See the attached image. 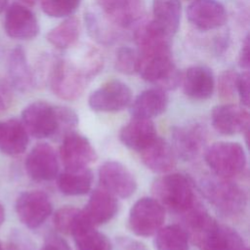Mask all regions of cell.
Masks as SVG:
<instances>
[{"label": "cell", "mask_w": 250, "mask_h": 250, "mask_svg": "<svg viewBox=\"0 0 250 250\" xmlns=\"http://www.w3.org/2000/svg\"><path fill=\"white\" fill-rule=\"evenodd\" d=\"M183 228L188 240L201 250H216L222 225L198 203L183 213Z\"/></svg>", "instance_id": "cell-5"}, {"label": "cell", "mask_w": 250, "mask_h": 250, "mask_svg": "<svg viewBox=\"0 0 250 250\" xmlns=\"http://www.w3.org/2000/svg\"><path fill=\"white\" fill-rule=\"evenodd\" d=\"M216 250H248L243 238L233 229L222 225Z\"/></svg>", "instance_id": "cell-35"}, {"label": "cell", "mask_w": 250, "mask_h": 250, "mask_svg": "<svg viewBox=\"0 0 250 250\" xmlns=\"http://www.w3.org/2000/svg\"><path fill=\"white\" fill-rule=\"evenodd\" d=\"M187 17L194 27L202 31L219 28L228 19L225 7L216 0H192L187 8Z\"/></svg>", "instance_id": "cell-17"}, {"label": "cell", "mask_w": 250, "mask_h": 250, "mask_svg": "<svg viewBox=\"0 0 250 250\" xmlns=\"http://www.w3.org/2000/svg\"><path fill=\"white\" fill-rule=\"evenodd\" d=\"M103 16L119 28L138 23L145 10L144 0H96Z\"/></svg>", "instance_id": "cell-15"}, {"label": "cell", "mask_w": 250, "mask_h": 250, "mask_svg": "<svg viewBox=\"0 0 250 250\" xmlns=\"http://www.w3.org/2000/svg\"><path fill=\"white\" fill-rule=\"evenodd\" d=\"M157 137L154 123L151 119L132 117L119 133L121 143L135 151H141Z\"/></svg>", "instance_id": "cell-23"}, {"label": "cell", "mask_w": 250, "mask_h": 250, "mask_svg": "<svg viewBox=\"0 0 250 250\" xmlns=\"http://www.w3.org/2000/svg\"><path fill=\"white\" fill-rule=\"evenodd\" d=\"M8 81L13 89L28 93L36 88L33 70L29 66L24 50L18 46L11 50L7 59Z\"/></svg>", "instance_id": "cell-19"}, {"label": "cell", "mask_w": 250, "mask_h": 250, "mask_svg": "<svg viewBox=\"0 0 250 250\" xmlns=\"http://www.w3.org/2000/svg\"><path fill=\"white\" fill-rule=\"evenodd\" d=\"M0 250H21V247H19V245L16 242L10 241V242L3 243L2 241H0Z\"/></svg>", "instance_id": "cell-44"}, {"label": "cell", "mask_w": 250, "mask_h": 250, "mask_svg": "<svg viewBox=\"0 0 250 250\" xmlns=\"http://www.w3.org/2000/svg\"><path fill=\"white\" fill-rule=\"evenodd\" d=\"M89 81L78 64L68 60L54 58L47 82L58 98L65 101L78 99Z\"/></svg>", "instance_id": "cell-4"}, {"label": "cell", "mask_w": 250, "mask_h": 250, "mask_svg": "<svg viewBox=\"0 0 250 250\" xmlns=\"http://www.w3.org/2000/svg\"><path fill=\"white\" fill-rule=\"evenodd\" d=\"M249 35H247L244 39V41L242 42L240 51H239V55H238V65L239 67L243 68L244 70H248L249 69V65H250V59H249Z\"/></svg>", "instance_id": "cell-43"}, {"label": "cell", "mask_w": 250, "mask_h": 250, "mask_svg": "<svg viewBox=\"0 0 250 250\" xmlns=\"http://www.w3.org/2000/svg\"><path fill=\"white\" fill-rule=\"evenodd\" d=\"M8 0H0V13L4 12L7 9Z\"/></svg>", "instance_id": "cell-47"}, {"label": "cell", "mask_w": 250, "mask_h": 250, "mask_svg": "<svg viewBox=\"0 0 250 250\" xmlns=\"http://www.w3.org/2000/svg\"><path fill=\"white\" fill-rule=\"evenodd\" d=\"M99 180L102 188L114 196L127 198L136 188L137 182L126 166L117 161H105L99 169Z\"/></svg>", "instance_id": "cell-13"}, {"label": "cell", "mask_w": 250, "mask_h": 250, "mask_svg": "<svg viewBox=\"0 0 250 250\" xmlns=\"http://www.w3.org/2000/svg\"><path fill=\"white\" fill-rule=\"evenodd\" d=\"M132 92L129 86L119 80H110L101 85L89 96L91 109L100 112L120 111L130 105Z\"/></svg>", "instance_id": "cell-10"}, {"label": "cell", "mask_w": 250, "mask_h": 250, "mask_svg": "<svg viewBox=\"0 0 250 250\" xmlns=\"http://www.w3.org/2000/svg\"><path fill=\"white\" fill-rule=\"evenodd\" d=\"M93 174L88 168L65 169L57 176V185L61 192L66 195H82L90 191Z\"/></svg>", "instance_id": "cell-27"}, {"label": "cell", "mask_w": 250, "mask_h": 250, "mask_svg": "<svg viewBox=\"0 0 250 250\" xmlns=\"http://www.w3.org/2000/svg\"><path fill=\"white\" fill-rule=\"evenodd\" d=\"M5 220V209L4 207L0 204V227L2 226V224L4 223Z\"/></svg>", "instance_id": "cell-45"}, {"label": "cell", "mask_w": 250, "mask_h": 250, "mask_svg": "<svg viewBox=\"0 0 250 250\" xmlns=\"http://www.w3.org/2000/svg\"><path fill=\"white\" fill-rule=\"evenodd\" d=\"M72 237L74 238L76 250H111L112 246L107 237L98 231L96 227L91 224H85L76 230Z\"/></svg>", "instance_id": "cell-32"}, {"label": "cell", "mask_w": 250, "mask_h": 250, "mask_svg": "<svg viewBox=\"0 0 250 250\" xmlns=\"http://www.w3.org/2000/svg\"><path fill=\"white\" fill-rule=\"evenodd\" d=\"M21 122L28 135L36 139L56 136L59 128L56 105L43 101L33 102L22 110Z\"/></svg>", "instance_id": "cell-8"}, {"label": "cell", "mask_w": 250, "mask_h": 250, "mask_svg": "<svg viewBox=\"0 0 250 250\" xmlns=\"http://www.w3.org/2000/svg\"><path fill=\"white\" fill-rule=\"evenodd\" d=\"M139 153L143 163L155 173L166 174L177 163V156L171 145L158 136Z\"/></svg>", "instance_id": "cell-21"}, {"label": "cell", "mask_w": 250, "mask_h": 250, "mask_svg": "<svg viewBox=\"0 0 250 250\" xmlns=\"http://www.w3.org/2000/svg\"><path fill=\"white\" fill-rule=\"evenodd\" d=\"M104 65V58L100 51L95 48H89L84 54L82 62L78 65L86 76L91 80L97 75Z\"/></svg>", "instance_id": "cell-37"}, {"label": "cell", "mask_w": 250, "mask_h": 250, "mask_svg": "<svg viewBox=\"0 0 250 250\" xmlns=\"http://www.w3.org/2000/svg\"><path fill=\"white\" fill-rule=\"evenodd\" d=\"M181 84L184 93L193 100L209 99L215 87L212 70L204 65L188 67L182 75Z\"/></svg>", "instance_id": "cell-22"}, {"label": "cell", "mask_w": 250, "mask_h": 250, "mask_svg": "<svg viewBox=\"0 0 250 250\" xmlns=\"http://www.w3.org/2000/svg\"><path fill=\"white\" fill-rule=\"evenodd\" d=\"M3 26L7 35L17 40L33 39L39 32L35 15L21 3H14L6 9Z\"/></svg>", "instance_id": "cell-16"}, {"label": "cell", "mask_w": 250, "mask_h": 250, "mask_svg": "<svg viewBox=\"0 0 250 250\" xmlns=\"http://www.w3.org/2000/svg\"><path fill=\"white\" fill-rule=\"evenodd\" d=\"M13 87L8 79L0 75V113L8 110L13 104Z\"/></svg>", "instance_id": "cell-39"}, {"label": "cell", "mask_w": 250, "mask_h": 250, "mask_svg": "<svg viewBox=\"0 0 250 250\" xmlns=\"http://www.w3.org/2000/svg\"><path fill=\"white\" fill-rule=\"evenodd\" d=\"M165 221L164 207L153 197H143L132 206L128 225L138 236L147 237L154 235Z\"/></svg>", "instance_id": "cell-7"}, {"label": "cell", "mask_w": 250, "mask_h": 250, "mask_svg": "<svg viewBox=\"0 0 250 250\" xmlns=\"http://www.w3.org/2000/svg\"><path fill=\"white\" fill-rule=\"evenodd\" d=\"M182 6L180 0H153L150 21L168 37L173 38L180 26Z\"/></svg>", "instance_id": "cell-26"}, {"label": "cell", "mask_w": 250, "mask_h": 250, "mask_svg": "<svg viewBox=\"0 0 250 250\" xmlns=\"http://www.w3.org/2000/svg\"><path fill=\"white\" fill-rule=\"evenodd\" d=\"M60 157L65 169H76L88 167L97 160L98 156L90 141L72 131L62 138Z\"/></svg>", "instance_id": "cell-12"}, {"label": "cell", "mask_w": 250, "mask_h": 250, "mask_svg": "<svg viewBox=\"0 0 250 250\" xmlns=\"http://www.w3.org/2000/svg\"><path fill=\"white\" fill-rule=\"evenodd\" d=\"M188 237L182 226L162 227L154 234L153 243L157 250H188Z\"/></svg>", "instance_id": "cell-29"}, {"label": "cell", "mask_w": 250, "mask_h": 250, "mask_svg": "<svg viewBox=\"0 0 250 250\" xmlns=\"http://www.w3.org/2000/svg\"><path fill=\"white\" fill-rule=\"evenodd\" d=\"M117 210L116 196L101 187L93 190L82 211L88 222L92 226L98 227L110 221Z\"/></svg>", "instance_id": "cell-20"}, {"label": "cell", "mask_w": 250, "mask_h": 250, "mask_svg": "<svg viewBox=\"0 0 250 250\" xmlns=\"http://www.w3.org/2000/svg\"><path fill=\"white\" fill-rule=\"evenodd\" d=\"M21 2V4L22 5H26V6H33L37 0H19Z\"/></svg>", "instance_id": "cell-46"}, {"label": "cell", "mask_w": 250, "mask_h": 250, "mask_svg": "<svg viewBox=\"0 0 250 250\" xmlns=\"http://www.w3.org/2000/svg\"><path fill=\"white\" fill-rule=\"evenodd\" d=\"M238 73L234 70L228 69L223 71L218 80V93L222 101L229 102L236 93Z\"/></svg>", "instance_id": "cell-36"}, {"label": "cell", "mask_w": 250, "mask_h": 250, "mask_svg": "<svg viewBox=\"0 0 250 250\" xmlns=\"http://www.w3.org/2000/svg\"><path fill=\"white\" fill-rule=\"evenodd\" d=\"M56 108H57L58 122H59L57 135H61L62 133V137H63L66 134L72 132V129L77 126L78 116L76 112L70 107L63 106V105H56Z\"/></svg>", "instance_id": "cell-38"}, {"label": "cell", "mask_w": 250, "mask_h": 250, "mask_svg": "<svg viewBox=\"0 0 250 250\" xmlns=\"http://www.w3.org/2000/svg\"><path fill=\"white\" fill-rule=\"evenodd\" d=\"M24 165L28 176L34 181H51L59 174L58 155L55 149L46 143H39L31 148Z\"/></svg>", "instance_id": "cell-14"}, {"label": "cell", "mask_w": 250, "mask_h": 250, "mask_svg": "<svg viewBox=\"0 0 250 250\" xmlns=\"http://www.w3.org/2000/svg\"><path fill=\"white\" fill-rule=\"evenodd\" d=\"M236 93L239 96L241 104L244 106H248L250 100V75L248 70H245L241 74H238Z\"/></svg>", "instance_id": "cell-40"}, {"label": "cell", "mask_w": 250, "mask_h": 250, "mask_svg": "<svg viewBox=\"0 0 250 250\" xmlns=\"http://www.w3.org/2000/svg\"><path fill=\"white\" fill-rule=\"evenodd\" d=\"M80 35V21L74 17H67L60 24L52 28L46 38L55 48L65 50L73 46Z\"/></svg>", "instance_id": "cell-28"}, {"label": "cell", "mask_w": 250, "mask_h": 250, "mask_svg": "<svg viewBox=\"0 0 250 250\" xmlns=\"http://www.w3.org/2000/svg\"><path fill=\"white\" fill-rule=\"evenodd\" d=\"M85 23L89 34L101 44H112L119 37V33L115 29L116 26L104 16L101 19L96 13L87 12L85 14Z\"/></svg>", "instance_id": "cell-30"}, {"label": "cell", "mask_w": 250, "mask_h": 250, "mask_svg": "<svg viewBox=\"0 0 250 250\" xmlns=\"http://www.w3.org/2000/svg\"><path fill=\"white\" fill-rule=\"evenodd\" d=\"M81 4V0H40L42 11L52 18L72 16Z\"/></svg>", "instance_id": "cell-33"}, {"label": "cell", "mask_w": 250, "mask_h": 250, "mask_svg": "<svg viewBox=\"0 0 250 250\" xmlns=\"http://www.w3.org/2000/svg\"><path fill=\"white\" fill-rule=\"evenodd\" d=\"M204 158L212 172L224 179L232 180L246 168V154L238 143H215L205 150Z\"/></svg>", "instance_id": "cell-6"}, {"label": "cell", "mask_w": 250, "mask_h": 250, "mask_svg": "<svg viewBox=\"0 0 250 250\" xmlns=\"http://www.w3.org/2000/svg\"><path fill=\"white\" fill-rule=\"evenodd\" d=\"M116 243L119 250H146L145 244L130 237H118Z\"/></svg>", "instance_id": "cell-42"}, {"label": "cell", "mask_w": 250, "mask_h": 250, "mask_svg": "<svg viewBox=\"0 0 250 250\" xmlns=\"http://www.w3.org/2000/svg\"><path fill=\"white\" fill-rule=\"evenodd\" d=\"M40 250H71L68 244L60 236L50 235Z\"/></svg>", "instance_id": "cell-41"}, {"label": "cell", "mask_w": 250, "mask_h": 250, "mask_svg": "<svg viewBox=\"0 0 250 250\" xmlns=\"http://www.w3.org/2000/svg\"><path fill=\"white\" fill-rule=\"evenodd\" d=\"M139 57L138 53L130 47H121L115 55V68L123 74H134L138 72Z\"/></svg>", "instance_id": "cell-34"}, {"label": "cell", "mask_w": 250, "mask_h": 250, "mask_svg": "<svg viewBox=\"0 0 250 250\" xmlns=\"http://www.w3.org/2000/svg\"><path fill=\"white\" fill-rule=\"evenodd\" d=\"M29 135L21 120L10 118L0 121V151L11 156L19 155L27 147Z\"/></svg>", "instance_id": "cell-25"}, {"label": "cell", "mask_w": 250, "mask_h": 250, "mask_svg": "<svg viewBox=\"0 0 250 250\" xmlns=\"http://www.w3.org/2000/svg\"><path fill=\"white\" fill-rule=\"evenodd\" d=\"M151 193L163 207L175 213L183 214L196 203L191 180L180 173L165 174L156 179Z\"/></svg>", "instance_id": "cell-2"}, {"label": "cell", "mask_w": 250, "mask_h": 250, "mask_svg": "<svg viewBox=\"0 0 250 250\" xmlns=\"http://www.w3.org/2000/svg\"><path fill=\"white\" fill-rule=\"evenodd\" d=\"M19 220L28 229L39 228L52 214L53 205L49 196L41 190L21 192L15 203Z\"/></svg>", "instance_id": "cell-9"}, {"label": "cell", "mask_w": 250, "mask_h": 250, "mask_svg": "<svg viewBox=\"0 0 250 250\" xmlns=\"http://www.w3.org/2000/svg\"><path fill=\"white\" fill-rule=\"evenodd\" d=\"M132 117L147 118L162 114L168 106V96L160 88H150L139 94L130 104Z\"/></svg>", "instance_id": "cell-24"}, {"label": "cell", "mask_w": 250, "mask_h": 250, "mask_svg": "<svg viewBox=\"0 0 250 250\" xmlns=\"http://www.w3.org/2000/svg\"><path fill=\"white\" fill-rule=\"evenodd\" d=\"M135 38L139 48L138 72L141 77L164 91L176 89L181 84L182 74L173 61L172 38L150 21L139 25Z\"/></svg>", "instance_id": "cell-1"}, {"label": "cell", "mask_w": 250, "mask_h": 250, "mask_svg": "<svg viewBox=\"0 0 250 250\" xmlns=\"http://www.w3.org/2000/svg\"><path fill=\"white\" fill-rule=\"evenodd\" d=\"M201 190L210 204L226 217L242 214L247 206V194L232 180L206 178L201 182Z\"/></svg>", "instance_id": "cell-3"}, {"label": "cell", "mask_w": 250, "mask_h": 250, "mask_svg": "<svg viewBox=\"0 0 250 250\" xmlns=\"http://www.w3.org/2000/svg\"><path fill=\"white\" fill-rule=\"evenodd\" d=\"M53 224L59 232L72 235L82 226L90 223L82 210L71 206H64L55 212Z\"/></svg>", "instance_id": "cell-31"}, {"label": "cell", "mask_w": 250, "mask_h": 250, "mask_svg": "<svg viewBox=\"0 0 250 250\" xmlns=\"http://www.w3.org/2000/svg\"><path fill=\"white\" fill-rule=\"evenodd\" d=\"M249 113L243 106L225 104L212 109L211 122L215 130L223 135H236L248 133Z\"/></svg>", "instance_id": "cell-18"}, {"label": "cell", "mask_w": 250, "mask_h": 250, "mask_svg": "<svg viewBox=\"0 0 250 250\" xmlns=\"http://www.w3.org/2000/svg\"><path fill=\"white\" fill-rule=\"evenodd\" d=\"M171 141L177 158L190 161L202 152L207 142V131L199 123L177 126L171 132Z\"/></svg>", "instance_id": "cell-11"}]
</instances>
